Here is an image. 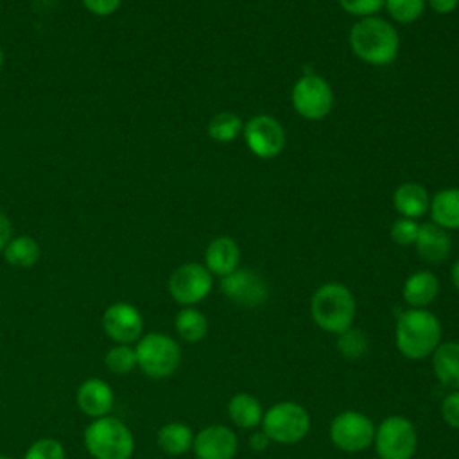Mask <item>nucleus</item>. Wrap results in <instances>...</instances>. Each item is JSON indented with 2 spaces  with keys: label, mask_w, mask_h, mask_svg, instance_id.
I'll list each match as a JSON object with an SVG mask.
<instances>
[{
  "label": "nucleus",
  "mask_w": 459,
  "mask_h": 459,
  "mask_svg": "<svg viewBox=\"0 0 459 459\" xmlns=\"http://www.w3.org/2000/svg\"><path fill=\"white\" fill-rule=\"evenodd\" d=\"M373 446L378 459H412L418 448L414 423L402 414L385 416L375 427Z\"/></svg>",
  "instance_id": "6"
},
{
  "label": "nucleus",
  "mask_w": 459,
  "mask_h": 459,
  "mask_svg": "<svg viewBox=\"0 0 459 459\" xmlns=\"http://www.w3.org/2000/svg\"><path fill=\"white\" fill-rule=\"evenodd\" d=\"M292 108L307 120H321L333 108V91L326 79L308 72L292 86Z\"/></svg>",
  "instance_id": "9"
},
{
  "label": "nucleus",
  "mask_w": 459,
  "mask_h": 459,
  "mask_svg": "<svg viewBox=\"0 0 459 459\" xmlns=\"http://www.w3.org/2000/svg\"><path fill=\"white\" fill-rule=\"evenodd\" d=\"M348 41L360 61L375 66H384L394 61L400 48L396 29L378 16H366L355 22L350 29Z\"/></svg>",
  "instance_id": "1"
},
{
  "label": "nucleus",
  "mask_w": 459,
  "mask_h": 459,
  "mask_svg": "<svg viewBox=\"0 0 459 459\" xmlns=\"http://www.w3.org/2000/svg\"><path fill=\"white\" fill-rule=\"evenodd\" d=\"M260 429L278 445H296L303 441L310 430L308 411L292 400H283L264 411Z\"/></svg>",
  "instance_id": "4"
},
{
  "label": "nucleus",
  "mask_w": 459,
  "mask_h": 459,
  "mask_svg": "<svg viewBox=\"0 0 459 459\" xmlns=\"http://www.w3.org/2000/svg\"><path fill=\"white\" fill-rule=\"evenodd\" d=\"M228 416L238 429H256L264 418V407L260 400L251 393H237L228 402Z\"/></svg>",
  "instance_id": "21"
},
{
  "label": "nucleus",
  "mask_w": 459,
  "mask_h": 459,
  "mask_svg": "<svg viewBox=\"0 0 459 459\" xmlns=\"http://www.w3.org/2000/svg\"><path fill=\"white\" fill-rule=\"evenodd\" d=\"M244 142L247 149L262 160L278 156L285 147V131L281 124L271 115H255L244 127Z\"/></svg>",
  "instance_id": "11"
},
{
  "label": "nucleus",
  "mask_w": 459,
  "mask_h": 459,
  "mask_svg": "<svg viewBox=\"0 0 459 459\" xmlns=\"http://www.w3.org/2000/svg\"><path fill=\"white\" fill-rule=\"evenodd\" d=\"M194 434L192 429L179 421L165 423L158 430V445L169 455H181L192 448Z\"/></svg>",
  "instance_id": "23"
},
{
  "label": "nucleus",
  "mask_w": 459,
  "mask_h": 459,
  "mask_svg": "<svg viewBox=\"0 0 459 459\" xmlns=\"http://www.w3.org/2000/svg\"><path fill=\"white\" fill-rule=\"evenodd\" d=\"M418 233H420V224L414 219H407V217L396 219L389 230L393 242H396L400 246L414 244L418 238Z\"/></svg>",
  "instance_id": "30"
},
{
  "label": "nucleus",
  "mask_w": 459,
  "mask_h": 459,
  "mask_svg": "<svg viewBox=\"0 0 459 459\" xmlns=\"http://www.w3.org/2000/svg\"><path fill=\"white\" fill-rule=\"evenodd\" d=\"M450 280H452V283H454V287H455V290L459 292V260L452 265V271H450Z\"/></svg>",
  "instance_id": "38"
},
{
  "label": "nucleus",
  "mask_w": 459,
  "mask_h": 459,
  "mask_svg": "<svg viewBox=\"0 0 459 459\" xmlns=\"http://www.w3.org/2000/svg\"><path fill=\"white\" fill-rule=\"evenodd\" d=\"M102 326L113 341L120 344H129L142 335L143 319L136 307L118 301L106 308L102 316Z\"/></svg>",
  "instance_id": "14"
},
{
  "label": "nucleus",
  "mask_w": 459,
  "mask_h": 459,
  "mask_svg": "<svg viewBox=\"0 0 459 459\" xmlns=\"http://www.w3.org/2000/svg\"><path fill=\"white\" fill-rule=\"evenodd\" d=\"M11 238H13L11 221L4 212H0V249H4Z\"/></svg>",
  "instance_id": "37"
},
{
  "label": "nucleus",
  "mask_w": 459,
  "mask_h": 459,
  "mask_svg": "<svg viewBox=\"0 0 459 459\" xmlns=\"http://www.w3.org/2000/svg\"><path fill=\"white\" fill-rule=\"evenodd\" d=\"M104 362H106L108 369L111 373H117V375H126V373L133 371L138 366L136 351L129 344H117V346H113L106 353Z\"/></svg>",
  "instance_id": "28"
},
{
  "label": "nucleus",
  "mask_w": 459,
  "mask_h": 459,
  "mask_svg": "<svg viewBox=\"0 0 459 459\" xmlns=\"http://www.w3.org/2000/svg\"><path fill=\"white\" fill-rule=\"evenodd\" d=\"M84 445L95 459H129L134 450L131 430L111 416L97 418L86 427Z\"/></svg>",
  "instance_id": "5"
},
{
  "label": "nucleus",
  "mask_w": 459,
  "mask_h": 459,
  "mask_svg": "<svg viewBox=\"0 0 459 459\" xmlns=\"http://www.w3.org/2000/svg\"><path fill=\"white\" fill-rule=\"evenodd\" d=\"M357 303L351 290L339 283L328 281L317 287L310 298V316L314 323L326 333L339 335L351 328Z\"/></svg>",
  "instance_id": "3"
},
{
  "label": "nucleus",
  "mask_w": 459,
  "mask_h": 459,
  "mask_svg": "<svg viewBox=\"0 0 459 459\" xmlns=\"http://www.w3.org/2000/svg\"><path fill=\"white\" fill-rule=\"evenodd\" d=\"M221 292L242 308L262 307L269 298L265 280L256 271L240 267L221 278Z\"/></svg>",
  "instance_id": "12"
},
{
  "label": "nucleus",
  "mask_w": 459,
  "mask_h": 459,
  "mask_svg": "<svg viewBox=\"0 0 459 459\" xmlns=\"http://www.w3.org/2000/svg\"><path fill=\"white\" fill-rule=\"evenodd\" d=\"M394 342L398 351L411 360L430 357L441 342V323L437 316L429 308L403 310L396 319Z\"/></svg>",
  "instance_id": "2"
},
{
  "label": "nucleus",
  "mask_w": 459,
  "mask_h": 459,
  "mask_svg": "<svg viewBox=\"0 0 459 459\" xmlns=\"http://www.w3.org/2000/svg\"><path fill=\"white\" fill-rule=\"evenodd\" d=\"M81 2L90 13L97 16H108L120 7L122 0H81Z\"/></svg>",
  "instance_id": "34"
},
{
  "label": "nucleus",
  "mask_w": 459,
  "mask_h": 459,
  "mask_svg": "<svg viewBox=\"0 0 459 459\" xmlns=\"http://www.w3.org/2000/svg\"><path fill=\"white\" fill-rule=\"evenodd\" d=\"M425 0H385L384 5L389 16L398 23H412L425 11Z\"/></svg>",
  "instance_id": "29"
},
{
  "label": "nucleus",
  "mask_w": 459,
  "mask_h": 459,
  "mask_svg": "<svg viewBox=\"0 0 459 459\" xmlns=\"http://www.w3.org/2000/svg\"><path fill=\"white\" fill-rule=\"evenodd\" d=\"M441 416L445 423L459 430V389L450 391L441 402Z\"/></svg>",
  "instance_id": "33"
},
{
  "label": "nucleus",
  "mask_w": 459,
  "mask_h": 459,
  "mask_svg": "<svg viewBox=\"0 0 459 459\" xmlns=\"http://www.w3.org/2000/svg\"><path fill=\"white\" fill-rule=\"evenodd\" d=\"M2 63H4V52H2V47H0V68H2Z\"/></svg>",
  "instance_id": "39"
},
{
  "label": "nucleus",
  "mask_w": 459,
  "mask_h": 459,
  "mask_svg": "<svg viewBox=\"0 0 459 459\" xmlns=\"http://www.w3.org/2000/svg\"><path fill=\"white\" fill-rule=\"evenodd\" d=\"M385 0H339L341 7L353 16L366 18V16H375L384 7Z\"/></svg>",
  "instance_id": "32"
},
{
  "label": "nucleus",
  "mask_w": 459,
  "mask_h": 459,
  "mask_svg": "<svg viewBox=\"0 0 459 459\" xmlns=\"http://www.w3.org/2000/svg\"><path fill=\"white\" fill-rule=\"evenodd\" d=\"M134 351L140 369L151 378L170 377L181 362L179 344L172 337L160 332L143 335Z\"/></svg>",
  "instance_id": "7"
},
{
  "label": "nucleus",
  "mask_w": 459,
  "mask_h": 459,
  "mask_svg": "<svg viewBox=\"0 0 459 459\" xmlns=\"http://www.w3.org/2000/svg\"><path fill=\"white\" fill-rule=\"evenodd\" d=\"M439 294V280L430 271L412 273L402 287V298L411 308H427Z\"/></svg>",
  "instance_id": "17"
},
{
  "label": "nucleus",
  "mask_w": 459,
  "mask_h": 459,
  "mask_svg": "<svg viewBox=\"0 0 459 459\" xmlns=\"http://www.w3.org/2000/svg\"><path fill=\"white\" fill-rule=\"evenodd\" d=\"M375 423L360 411H342L330 421L328 434L335 448L342 452H362L373 445Z\"/></svg>",
  "instance_id": "8"
},
{
  "label": "nucleus",
  "mask_w": 459,
  "mask_h": 459,
  "mask_svg": "<svg viewBox=\"0 0 459 459\" xmlns=\"http://www.w3.org/2000/svg\"><path fill=\"white\" fill-rule=\"evenodd\" d=\"M240 249L231 237H215L204 251V267L215 276H226L238 267Z\"/></svg>",
  "instance_id": "16"
},
{
  "label": "nucleus",
  "mask_w": 459,
  "mask_h": 459,
  "mask_svg": "<svg viewBox=\"0 0 459 459\" xmlns=\"http://www.w3.org/2000/svg\"><path fill=\"white\" fill-rule=\"evenodd\" d=\"M77 403L84 414L102 418L113 409V391L104 380L90 378L81 384L77 391Z\"/></svg>",
  "instance_id": "18"
},
{
  "label": "nucleus",
  "mask_w": 459,
  "mask_h": 459,
  "mask_svg": "<svg viewBox=\"0 0 459 459\" xmlns=\"http://www.w3.org/2000/svg\"><path fill=\"white\" fill-rule=\"evenodd\" d=\"M393 206L394 210L407 219H418L429 212L430 206V197L429 192L423 185L407 181L402 183L394 194H393Z\"/></svg>",
  "instance_id": "20"
},
{
  "label": "nucleus",
  "mask_w": 459,
  "mask_h": 459,
  "mask_svg": "<svg viewBox=\"0 0 459 459\" xmlns=\"http://www.w3.org/2000/svg\"><path fill=\"white\" fill-rule=\"evenodd\" d=\"M0 459H11V457H5V455H0Z\"/></svg>",
  "instance_id": "40"
},
{
  "label": "nucleus",
  "mask_w": 459,
  "mask_h": 459,
  "mask_svg": "<svg viewBox=\"0 0 459 459\" xmlns=\"http://www.w3.org/2000/svg\"><path fill=\"white\" fill-rule=\"evenodd\" d=\"M432 222L445 230H459V188H443L429 206Z\"/></svg>",
  "instance_id": "22"
},
{
  "label": "nucleus",
  "mask_w": 459,
  "mask_h": 459,
  "mask_svg": "<svg viewBox=\"0 0 459 459\" xmlns=\"http://www.w3.org/2000/svg\"><path fill=\"white\" fill-rule=\"evenodd\" d=\"M242 120L238 115L231 111H221L212 117L208 122V134L212 140L226 143L235 140V136L242 131Z\"/></svg>",
  "instance_id": "26"
},
{
  "label": "nucleus",
  "mask_w": 459,
  "mask_h": 459,
  "mask_svg": "<svg viewBox=\"0 0 459 459\" xmlns=\"http://www.w3.org/2000/svg\"><path fill=\"white\" fill-rule=\"evenodd\" d=\"M174 326L178 335L186 342H199L208 333L206 316L194 307H185L179 310L174 319Z\"/></svg>",
  "instance_id": "25"
},
{
  "label": "nucleus",
  "mask_w": 459,
  "mask_h": 459,
  "mask_svg": "<svg viewBox=\"0 0 459 459\" xmlns=\"http://www.w3.org/2000/svg\"><path fill=\"white\" fill-rule=\"evenodd\" d=\"M429 7L437 14H448L454 13L459 5V0H425Z\"/></svg>",
  "instance_id": "36"
},
{
  "label": "nucleus",
  "mask_w": 459,
  "mask_h": 459,
  "mask_svg": "<svg viewBox=\"0 0 459 459\" xmlns=\"http://www.w3.org/2000/svg\"><path fill=\"white\" fill-rule=\"evenodd\" d=\"M23 459H65V450L59 441L45 437L32 443Z\"/></svg>",
  "instance_id": "31"
},
{
  "label": "nucleus",
  "mask_w": 459,
  "mask_h": 459,
  "mask_svg": "<svg viewBox=\"0 0 459 459\" xmlns=\"http://www.w3.org/2000/svg\"><path fill=\"white\" fill-rule=\"evenodd\" d=\"M335 348L346 360H359L368 351V337L362 330L351 326L337 335Z\"/></svg>",
  "instance_id": "27"
},
{
  "label": "nucleus",
  "mask_w": 459,
  "mask_h": 459,
  "mask_svg": "<svg viewBox=\"0 0 459 459\" xmlns=\"http://www.w3.org/2000/svg\"><path fill=\"white\" fill-rule=\"evenodd\" d=\"M247 443H249V448H251V450H255V452H264V450L269 446L271 439H269V437L265 436V432L260 429V430H253V432L249 434Z\"/></svg>",
  "instance_id": "35"
},
{
  "label": "nucleus",
  "mask_w": 459,
  "mask_h": 459,
  "mask_svg": "<svg viewBox=\"0 0 459 459\" xmlns=\"http://www.w3.org/2000/svg\"><path fill=\"white\" fill-rule=\"evenodd\" d=\"M192 448L197 459H235L238 437L226 425H208L194 436Z\"/></svg>",
  "instance_id": "13"
},
{
  "label": "nucleus",
  "mask_w": 459,
  "mask_h": 459,
  "mask_svg": "<svg viewBox=\"0 0 459 459\" xmlns=\"http://www.w3.org/2000/svg\"><path fill=\"white\" fill-rule=\"evenodd\" d=\"M4 256L9 265L25 269V267H32L39 260L41 249L32 237L18 235L7 242V246L4 247Z\"/></svg>",
  "instance_id": "24"
},
{
  "label": "nucleus",
  "mask_w": 459,
  "mask_h": 459,
  "mask_svg": "<svg viewBox=\"0 0 459 459\" xmlns=\"http://www.w3.org/2000/svg\"><path fill=\"white\" fill-rule=\"evenodd\" d=\"M436 378L450 391L459 389V342L445 341L430 355Z\"/></svg>",
  "instance_id": "19"
},
{
  "label": "nucleus",
  "mask_w": 459,
  "mask_h": 459,
  "mask_svg": "<svg viewBox=\"0 0 459 459\" xmlns=\"http://www.w3.org/2000/svg\"><path fill=\"white\" fill-rule=\"evenodd\" d=\"M416 253L429 264H441L452 251V238L448 231L434 222L420 224V233L414 242Z\"/></svg>",
  "instance_id": "15"
},
{
  "label": "nucleus",
  "mask_w": 459,
  "mask_h": 459,
  "mask_svg": "<svg viewBox=\"0 0 459 459\" xmlns=\"http://www.w3.org/2000/svg\"><path fill=\"white\" fill-rule=\"evenodd\" d=\"M213 285V274L197 262H186L174 269L169 278V292L176 303L194 307L203 301Z\"/></svg>",
  "instance_id": "10"
}]
</instances>
